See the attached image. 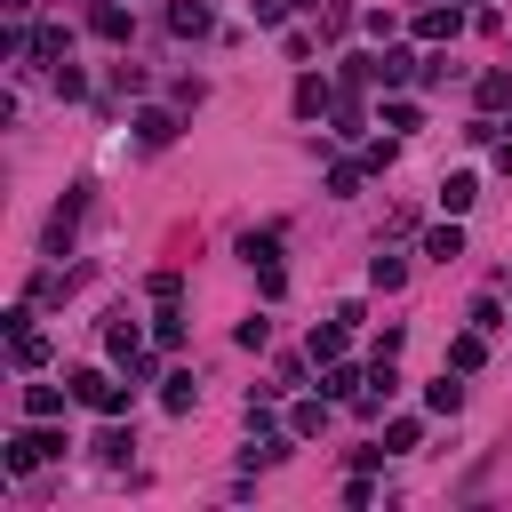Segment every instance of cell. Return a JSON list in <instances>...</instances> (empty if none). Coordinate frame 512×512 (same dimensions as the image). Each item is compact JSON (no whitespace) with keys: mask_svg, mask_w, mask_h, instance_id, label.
<instances>
[{"mask_svg":"<svg viewBox=\"0 0 512 512\" xmlns=\"http://www.w3.org/2000/svg\"><path fill=\"white\" fill-rule=\"evenodd\" d=\"M128 392H136V384H112L104 368H80V376H72V400L96 408V416H128Z\"/></svg>","mask_w":512,"mask_h":512,"instance_id":"cell-1","label":"cell"},{"mask_svg":"<svg viewBox=\"0 0 512 512\" xmlns=\"http://www.w3.org/2000/svg\"><path fill=\"white\" fill-rule=\"evenodd\" d=\"M48 456H64V432H48V424H32V432L8 440V472H32V464H48Z\"/></svg>","mask_w":512,"mask_h":512,"instance_id":"cell-2","label":"cell"},{"mask_svg":"<svg viewBox=\"0 0 512 512\" xmlns=\"http://www.w3.org/2000/svg\"><path fill=\"white\" fill-rule=\"evenodd\" d=\"M416 72H424V64H416L408 48H376V56H368V88H400V80H416Z\"/></svg>","mask_w":512,"mask_h":512,"instance_id":"cell-3","label":"cell"},{"mask_svg":"<svg viewBox=\"0 0 512 512\" xmlns=\"http://www.w3.org/2000/svg\"><path fill=\"white\" fill-rule=\"evenodd\" d=\"M8 336H16V368H40L48 360V336L32 328V312H8Z\"/></svg>","mask_w":512,"mask_h":512,"instance_id":"cell-4","label":"cell"},{"mask_svg":"<svg viewBox=\"0 0 512 512\" xmlns=\"http://www.w3.org/2000/svg\"><path fill=\"white\" fill-rule=\"evenodd\" d=\"M416 40H456V0H432V8H416Z\"/></svg>","mask_w":512,"mask_h":512,"instance_id":"cell-5","label":"cell"},{"mask_svg":"<svg viewBox=\"0 0 512 512\" xmlns=\"http://www.w3.org/2000/svg\"><path fill=\"white\" fill-rule=\"evenodd\" d=\"M88 32H96V40H128L136 24H128V8H120V0H96V8H88Z\"/></svg>","mask_w":512,"mask_h":512,"instance_id":"cell-6","label":"cell"},{"mask_svg":"<svg viewBox=\"0 0 512 512\" xmlns=\"http://www.w3.org/2000/svg\"><path fill=\"white\" fill-rule=\"evenodd\" d=\"M208 24H216V16H208V0H176V8H168V32H176V40H200Z\"/></svg>","mask_w":512,"mask_h":512,"instance_id":"cell-7","label":"cell"},{"mask_svg":"<svg viewBox=\"0 0 512 512\" xmlns=\"http://www.w3.org/2000/svg\"><path fill=\"white\" fill-rule=\"evenodd\" d=\"M472 200H480V176H472V168H456V176H440V208H448V216H464Z\"/></svg>","mask_w":512,"mask_h":512,"instance_id":"cell-8","label":"cell"},{"mask_svg":"<svg viewBox=\"0 0 512 512\" xmlns=\"http://www.w3.org/2000/svg\"><path fill=\"white\" fill-rule=\"evenodd\" d=\"M424 408H432V416H456V408H464V384H456V368H440V376L424 384Z\"/></svg>","mask_w":512,"mask_h":512,"instance_id":"cell-9","label":"cell"},{"mask_svg":"<svg viewBox=\"0 0 512 512\" xmlns=\"http://www.w3.org/2000/svg\"><path fill=\"white\" fill-rule=\"evenodd\" d=\"M328 104H336V96H328V80H320V72H304V80H296V120H320Z\"/></svg>","mask_w":512,"mask_h":512,"instance_id":"cell-10","label":"cell"},{"mask_svg":"<svg viewBox=\"0 0 512 512\" xmlns=\"http://www.w3.org/2000/svg\"><path fill=\"white\" fill-rule=\"evenodd\" d=\"M480 360H488V328H464V336L448 344V368L464 376V368H480Z\"/></svg>","mask_w":512,"mask_h":512,"instance_id":"cell-11","label":"cell"},{"mask_svg":"<svg viewBox=\"0 0 512 512\" xmlns=\"http://www.w3.org/2000/svg\"><path fill=\"white\" fill-rule=\"evenodd\" d=\"M192 400H200V384H192V368H176V376L160 384V408H168V416H184Z\"/></svg>","mask_w":512,"mask_h":512,"instance_id":"cell-12","label":"cell"},{"mask_svg":"<svg viewBox=\"0 0 512 512\" xmlns=\"http://www.w3.org/2000/svg\"><path fill=\"white\" fill-rule=\"evenodd\" d=\"M24 416H32V424H56V416H64V392H56V384H32V392H24Z\"/></svg>","mask_w":512,"mask_h":512,"instance_id":"cell-13","label":"cell"},{"mask_svg":"<svg viewBox=\"0 0 512 512\" xmlns=\"http://www.w3.org/2000/svg\"><path fill=\"white\" fill-rule=\"evenodd\" d=\"M320 424H328V392H320V400H296V408H288V432H296V440H312Z\"/></svg>","mask_w":512,"mask_h":512,"instance_id":"cell-14","label":"cell"},{"mask_svg":"<svg viewBox=\"0 0 512 512\" xmlns=\"http://www.w3.org/2000/svg\"><path fill=\"white\" fill-rule=\"evenodd\" d=\"M72 224H80V192H72V200H64V208L48 216V256H64V240H72Z\"/></svg>","mask_w":512,"mask_h":512,"instance_id":"cell-15","label":"cell"},{"mask_svg":"<svg viewBox=\"0 0 512 512\" xmlns=\"http://www.w3.org/2000/svg\"><path fill=\"white\" fill-rule=\"evenodd\" d=\"M344 328H352L344 312H336L328 328H312V360H344Z\"/></svg>","mask_w":512,"mask_h":512,"instance_id":"cell-16","label":"cell"},{"mask_svg":"<svg viewBox=\"0 0 512 512\" xmlns=\"http://www.w3.org/2000/svg\"><path fill=\"white\" fill-rule=\"evenodd\" d=\"M328 400H360V368L352 360H328V384H320Z\"/></svg>","mask_w":512,"mask_h":512,"instance_id":"cell-17","label":"cell"},{"mask_svg":"<svg viewBox=\"0 0 512 512\" xmlns=\"http://www.w3.org/2000/svg\"><path fill=\"white\" fill-rule=\"evenodd\" d=\"M416 440H424V424H416V416H392V424H384V456H408Z\"/></svg>","mask_w":512,"mask_h":512,"instance_id":"cell-18","label":"cell"},{"mask_svg":"<svg viewBox=\"0 0 512 512\" xmlns=\"http://www.w3.org/2000/svg\"><path fill=\"white\" fill-rule=\"evenodd\" d=\"M424 256H432V264H448V256H464V232H456V224H440V232H424Z\"/></svg>","mask_w":512,"mask_h":512,"instance_id":"cell-19","label":"cell"},{"mask_svg":"<svg viewBox=\"0 0 512 512\" xmlns=\"http://www.w3.org/2000/svg\"><path fill=\"white\" fill-rule=\"evenodd\" d=\"M240 256H248V272H256V264H280V232H248Z\"/></svg>","mask_w":512,"mask_h":512,"instance_id":"cell-20","label":"cell"},{"mask_svg":"<svg viewBox=\"0 0 512 512\" xmlns=\"http://www.w3.org/2000/svg\"><path fill=\"white\" fill-rule=\"evenodd\" d=\"M128 448H136V432H128V424H104V432H96V456H104V464H120Z\"/></svg>","mask_w":512,"mask_h":512,"instance_id":"cell-21","label":"cell"},{"mask_svg":"<svg viewBox=\"0 0 512 512\" xmlns=\"http://www.w3.org/2000/svg\"><path fill=\"white\" fill-rule=\"evenodd\" d=\"M136 136H144V144H168V136H176V112H136Z\"/></svg>","mask_w":512,"mask_h":512,"instance_id":"cell-22","label":"cell"},{"mask_svg":"<svg viewBox=\"0 0 512 512\" xmlns=\"http://www.w3.org/2000/svg\"><path fill=\"white\" fill-rule=\"evenodd\" d=\"M400 280H408L400 256H368V288H400Z\"/></svg>","mask_w":512,"mask_h":512,"instance_id":"cell-23","label":"cell"},{"mask_svg":"<svg viewBox=\"0 0 512 512\" xmlns=\"http://www.w3.org/2000/svg\"><path fill=\"white\" fill-rule=\"evenodd\" d=\"M328 192H336V200H352V192H360V168H352V160H336V168H328Z\"/></svg>","mask_w":512,"mask_h":512,"instance_id":"cell-24","label":"cell"},{"mask_svg":"<svg viewBox=\"0 0 512 512\" xmlns=\"http://www.w3.org/2000/svg\"><path fill=\"white\" fill-rule=\"evenodd\" d=\"M152 336H160V344H184V312H176V304H160V320H152Z\"/></svg>","mask_w":512,"mask_h":512,"instance_id":"cell-25","label":"cell"},{"mask_svg":"<svg viewBox=\"0 0 512 512\" xmlns=\"http://www.w3.org/2000/svg\"><path fill=\"white\" fill-rule=\"evenodd\" d=\"M512 96V72H480V104H504Z\"/></svg>","mask_w":512,"mask_h":512,"instance_id":"cell-26","label":"cell"},{"mask_svg":"<svg viewBox=\"0 0 512 512\" xmlns=\"http://www.w3.org/2000/svg\"><path fill=\"white\" fill-rule=\"evenodd\" d=\"M384 128H424V112H416V104L400 96V104H384Z\"/></svg>","mask_w":512,"mask_h":512,"instance_id":"cell-27","label":"cell"}]
</instances>
